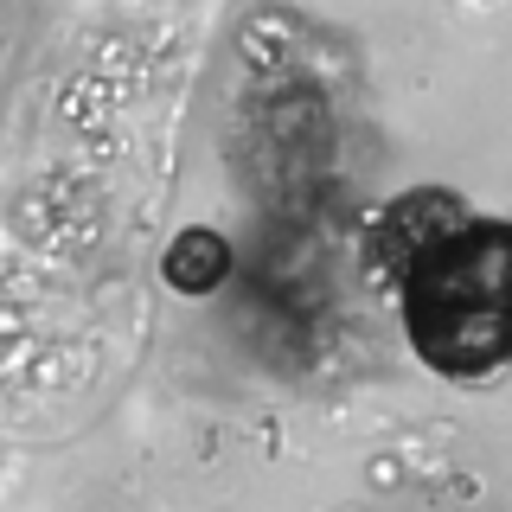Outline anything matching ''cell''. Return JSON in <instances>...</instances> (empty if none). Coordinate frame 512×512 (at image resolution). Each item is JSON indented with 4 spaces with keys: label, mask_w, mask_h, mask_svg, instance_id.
<instances>
[{
    "label": "cell",
    "mask_w": 512,
    "mask_h": 512,
    "mask_svg": "<svg viewBox=\"0 0 512 512\" xmlns=\"http://www.w3.org/2000/svg\"><path fill=\"white\" fill-rule=\"evenodd\" d=\"M397 276L404 333L442 378H487L512 359V218H461L410 250Z\"/></svg>",
    "instance_id": "cell-1"
},
{
    "label": "cell",
    "mask_w": 512,
    "mask_h": 512,
    "mask_svg": "<svg viewBox=\"0 0 512 512\" xmlns=\"http://www.w3.org/2000/svg\"><path fill=\"white\" fill-rule=\"evenodd\" d=\"M461 218H468V199H461V192L416 186V192H404V199L384 205V218H378V231H372V250H378L384 269H397L410 250H423L436 231H448V224H461Z\"/></svg>",
    "instance_id": "cell-2"
},
{
    "label": "cell",
    "mask_w": 512,
    "mask_h": 512,
    "mask_svg": "<svg viewBox=\"0 0 512 512\" xmlns=\"http://www.w3.org/2000/svg\"><path fill=\"white\" fill-rule=\"evenodd\" d=\"M160 276L180 288V295H212V288L231 276V244H224L218 231H205V224H192V231H180L167 244Z\"/></svg>",
    "instance_id": "cell-3"
}]
</instances>
